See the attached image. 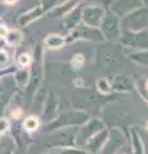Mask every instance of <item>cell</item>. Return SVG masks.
Here are the masks:
<instances>
[{"mask_svg": "<svg viewBox=\"0 0 148 154\" xmlns=\"http://www.w3.org/2000/svg\"><path fill=\"white\" fill-rule=\"evenodd\" d=\"M103 14H104V11L101 7H89V8L84 9L83 16H84V19L87 23L97 26V25H99L101 19L103 18Z\"/></svg>", "mask_w": 148, "mask_h": 154, "instance_id": "6da1fadb", "label": "cell"}, {"mask_svg": "<svg viewBox=\"0 0 148 154\" xmlns=\"http://www.w3.org/2000/svg\"><path fill=\"white\" fill-rule=\"evenodd\" d=\"M45 44L49 49H58V48H62L65 44V38L59 36V35H50L46 37Z\"/></svg>", "mask_w": 148, "mask_h": 154, "instance_id": "7a4b0ae2", "label": "cell"}, {"mask_svg": "<svg viewBox=\"0 0 148 154\" xmlns=\"http://www.w3.org/2000/svg\"><path fill=\"white\" fill-rule=\"evenodd\" d=\"M4 37H5L8 44L12 45V46L18 45L21 42V40H22V36H21V33L18 31H9V32H7V35Z\"/></svg>", "mask_w": 148, "mask_h": 154, "instance_id": "3957f363", "label": "cell"}, {"mask_svg": "<svg viewBox=\"0 0 148 154\" xmlns=\"http://www.w3.org/2000/svg\"><path fill=\"white\" fill-rule=\"evenodd\" d=\"M37 126H39V121H37V118L34 117V116L27 117L25 119V122H23V127H25L27 131H34V130L37 128Z\"/></svg>", "mask_w": 148, "mask_h": 154, "instance_id": "277c9868", "label": "cell"}, {"mask_svg": "<svg viewBox=\"0 0 148 154\" xmlns=\"http://www.w3.org/2000/svg\"><path fill=\"white\" fill-rule=\"evenodd\" d=\"M27 81H28V73L25 69L18 71L16 73V82L18 84V86H25Z\"/></svg>", "mask_w": 148, "mask_h": 154, "instance_id": "5b68a950", "label": "cell"}, {"mask_svg": "<svg viewBox=\"0 0 148 154\" xmlns=\"http://www.w3.org/2000/svg\"><path fill=\"white\" fill-rule=\"evenodd\" d=\"M84 57L81 55V54H76L74 58H72V62H71V63H72V66L75 67V68H81V67L84 66Z\"/></svg>", "mask_w": 148, "mask_h": 154, "instance_id": "8992f818", "label": "cell"}, {"mask_svg": "<svg viewBox=\"0 0 148 154\" xmlns=\"http://www.w3.org/2000/svg\"><path fill=\"white\" fill-rule=\"evenodd\" d=\"M31 62V57L30 54H26V53H23V54H21L20 57H18V64H20L21 67H26L28 63Z\"/></svg>", "mask_w": 148, "mask_h": 154, "instance_id": "52a82bcc", "label": "cell"}, {"mask_svg": "<svg viewBox=\"0 0 148 154\" xmlns=\"http://www.w3.org/2000/svg\"><path fill=\"white\" fill-rule=\"evenodd\" d=\"M9 128V121L5 117H0V135L5 134Z\"/></svg>", "mask_w": 148, "mask_h": 154, "instance_id": "ba28073f", "label": "cell"}, {"mask_svg": "<svg viewBox=\"0 0 148 154\" xmlns=\"http://www.w3.org/2000/svg\"><path fill=\"white\" fill-rule=\"evenodd\" d=\"M9 62V55L5 53V50H0V68H4Z\"/></svg>", "mask_w": 148, "mask_h": 154, "instance_id": "9c48e42d", "label": "cell"}, {"mask_svg": "<svg viewBox=\"0 0 148 154\" xmlns=\"http://www.w3.org/2000/svg\"><path fill=\"white\" fill-rule=\"evenodd\" d=\"M7 28L5 27H4V26H0V36H2V37H4V36H5L7 35Z\"/></svg>", "mask_w": 148, "mask_h": 154, "instance_id": "30bf717a", "label": "cell"}, {"mask_svg": "<svg viewBox=\"0 0 148 154\" xmlns=\"http://www.w3.org/2000/svg\"><path fill=\"white\" fill-rule=\"evenodd\" d=\"M16 2H17V0H5V3H8V4H13Z\"/></svg>", "mask_w": 148, "mask_h": 154, "instance_id": "8fae6325", "label": "cell"}, {"mask_svg": "<svg viewBox=\"0 0 148 154\" xmlns=\"http://www.w3.org/2000/svg\"><path fill=\"white\" fill-rule=\"evenodd\" d=\"M147 88H148V82H147Z\"/></svg>", "mask_w": 148, "mask_h": 154, "instance_id": "7c38bea8", "label": "cell"}]
</instances>
